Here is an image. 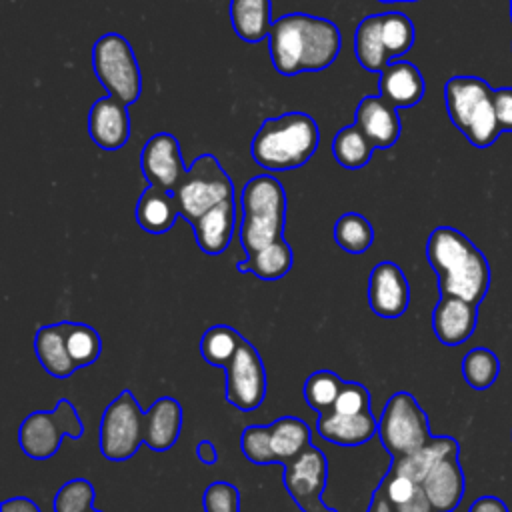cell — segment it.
<instances>
[{
  "mask_svg": "<svg viewBox=\"0 0 512 512\" xmlns=\"http://www.w3.org/2000/svg\"><path fill=\"white\" fill-rule=\"evenodd\" d=\"M340 28L322 16L292 12L272 22L268 52L272 66L282 76L320 72L340 54Z\"/></svg>",
  "mask_w": 512,
  "mask_h": 512,
  "instance_id": "obj_1",
  "label": "cell"
},
{
  "mask_svg": "<svg viewBox=\"0 0 512 512\" xmlns=\"http://www.w3.org/2000/svg\"><path fill=\"white\" fill-rule=\"evenodd\" d=\"M426 260L436 272L440 294L464 298L476 306L490 290V264L482 250L460 230L438 226L426 240Z\"/></svg>",
  "mask_w": 512,
  "mask_h": 512,
  "instance_id": "obj_2",
  "label": "cell"
},
{
  "mask_svg": "<svg viewBox=\"0 0 512 512\" xmlns=\"http://www.w3.org/2000/svg\"><path fill=\"white\" fill-rule=\"evenodd\" d=\"M318 142L320 130L310 114L286 112L260 124L250 142V156L270 172L294 170L312 158Z\"/></svg>",
  "mask_w": 512,
  "mask_h": 512,
  "instance_id": "obj_3",
  "label": "cell"
},
{
  "mask_svg": "<svg viewBox=\"0 0 512 512\" xmlns=\"http://www.w3.org/2000/svg\"><path fill=\"white\" fill-rule=\"evenodd\" d=\"M240 246L246 256L284 238L286 192L272 174L250 178L240 194Z\"/></svg>",
  "mask_w": 512,
  "mask_h": 512,
  "instance_id": "obj_4",
  "label": "cell"
},
{
  "mask_svg": "<svg viewBox=\"0 0 512 512\" xmlns=\"http://www.w3.org/2000/svg\"><path fill=\"white\" fill-rule=\"evenodd\" d=\"M444 104L452 124L476 148H488L502 134L494 90L478 76H452L444 84Z\"/></svg>",
  "mask_w": 512,
  "mask_h": 512,
  "instance_id": "obj_5",
  "label": "cell"
},
{
  "mask_svg": "<svg viewBox=\"0 0 512 512\" xmlns=\"http://www.w3.org/2000/svg\"><path fill=\"white\" fill-rule=\"evenodd\" d=\"M414 24L404 12H380L360 20L354 32V54L368 72H382L390 60L404 56L414 44Z\"/></svg>",
  "mask_w": 512,
  "mask_h": 512,
  "instance_id": "obj_6",
  "label": "cell"
},
{
  "mask_svg": "<svg viewBox=\"0 0 512 512\" xmlns=\"http://www.w3.org/2000/svg\"><path fill=\"white\" fill-rule=\"evenodd\" d=\"M174 200L190 226L216 204L234 198V184L214 154H200L174 188Z\"/></svg>",
  "mask_w": 512,
  "mask_h": 512,
  "instance_id": "obj_7",
  "label": "cell"
},
{
  "mask_svg": "<svg viewBox=\"0 0 512 512\" xmlns=\"http://www.w3.org/2000/svg\"><path fill=\"white\" fill-rule=\"evenodd\" d=\"M92 70L108 96L134 104L142 92V72L132 44L118 32L100 36L92 46Z\"/></svg>",
  "mask_w": 512,
  "mask_h": 512,
  "instance_id": "obj_8",
  "label": "cell"
},
{
  "mask_svg": "<svg viewBox=\"0 0 512 512\" xmlns=\"http://www.w3.org/2000/svg\"><path fill=\"white\" fill-rule=\"evenodd\" d=\"M64 436H84V422L76 414L74 404L66 398H60L50 412H30L18 428V444L22 452L32 460L52 458L58 452Z\"/></svg>",
  "mask_w": 512,
  "mask_h": 512,
  "instance_id": "obj_9",
  "label": "cell"
},
{
  "mask_svg": "<svg viewBox=\"0 0 512 512\" xmlns=\"http://www.w3.org/2000/svg\"><path fill=\"white\" fill-rule=\"evenodd\" d=\"M380 444L392 458H400L422 448L430 438L428 416L410 392H394L380 418L378 434Z\"/></svg>",
  "mask_w": 512,
  "mask_h": 512,
  "instance_id": "obj_10",
  "label": "cell"
},
{
  "mask_svg": "<svg viewBox=\"0 0 512 512\" xmlns=\"http://www.w3.org/2000/svg\"><path fill=\"white\" fill-rule=\"evenodd\" d=\"M144 412L130 390H122L100 420V452L110 462L130 460L144 444Z\"/></svg>",
  "mask_w": 512,
  "mask_h": 512,
  "instance_id": "obj_11",
  "label": "cell"
},
{
  "mask_svg": "<svg viewBox=\"0 0 512 512\" xmlns=\"http://www.w3.org/2000/svg\"><path fill=\"white\" fill-rule=\"evenodd\" d=\"M282 482L298 510L302 512H338L330 508L322 494L328 482V460L320 448L310 444L294 460L286 462Z\"/></svg>",
  "mask_w": 512,
  "mask_h": 512,
  "instance_id": "obj_12",
  "label": "cell"
},
{
  "mask_svg": "<svg viewBox=\"0 0 512 512\" xmlns=\"http://www.w3.org/2000/svg\"><path fill=\"white\" fill-rule=\"evenodd\" d=\"M226 370V402L240 412L256 410L266 396V368L260 352L242 338Z\"/></svg>",
  "mask_w": 512,
  "mask_h": 512,
  "instance_id": "obj_13",
  "label": "cell"
},
{
  "mask_svg": "<svg viewBox=\"0 0 512 512\" xmlns=\"http://www.w3.org/2000/svg\"><path fill=\"white\" fill-rule=\"evenodd\" d=\"M140 170L150 186L174 192L186 174L178 138L170 132L150 136L140 152Z\"/></svg>",
  "mask_w": 512,
  "mask_h": 512,
  "instance_id": "obj_14",
  "label": "cell"
},
{
  "mask_svg": "<svg viewBox=\"0 0 512 512\" xmlns=\"http://www.w3.org/2000/svg\"><path fill=\"white\" fill-rule=\"evenodd\" d=\"M368 304L380 318H400L410 304V284L404 270L390 262H378L368 280Z\"/></svg>",
  "mask_w": 512,
  "mask_h": 512,
  "instance_id": "obj_15",
  "label": "cell"
},
{
  "mask_svg": "<svg viewBox=\"0 0 512 512\" xmlns=\"http://www.w3.org/2000/svg\"><path fill=\"white\" fill-rule=\"evenodd\" d=\"M478 306L450 294H440L432 312L434 336L444 346L464 344L476 330Z\"/></svg>",
  "mask_w": 512,
  "mask_h": 512,
  "instance_id": "obj_16",
  "label": "cell"
},
{
  "mask_svg": "<svg viewBox=\"0 0 512 512\" xmlns=\"http://www.w3.org/2000/svg\"><path fill=\"white\" fill-rule=\"evenodd\" d=\"M88 134L102 150H120L130 138V116L126 104L104 96L90 106Z\"/></svg>",
  "mask_w": 512,
  "mask_h": 512,
  "instance_id": "obj_17",
  "label": "cell"
},
{
  "mask_svg": "<svg viewBox=\"0 0 512 512\" xmlns=\"http://www.w3.org/2000/svg\"><path fill=\"white\" fill-rule=\"evenodd\" d=\"M354 124L370 138L376 148H392L402 132V120L388 100L378 96H364L354 112Z\"/></svg>",
  "mask_w": 512,
  "mask_h": 512,
  "instance_id": "obj_18",
  "label": "cell"
},
{
  "mask_svg": "<svg viewBox=\"0 0 512 512\" xmlns=\"http://www.w3.org/2000/svg\"><path fill=\"white\" fill-rule=\"evenodd\" d=\"M460 452L442 458L422 480V488L436 512H452L464 498L466 478L460 466Z\"/></svg>",
  "mask_w": 512,
  "mask_h": 512,
  "instance_id": "obj_19",
  "label": "cell"
},
{
  "mask_svg": "<svg viewBox=\"0 0 512 512\" xmlns=\"http://www.w3.org/2000/svg\"><path fill=\"white\" fill-rule=\"evenodd\" d=\"M378 92L392 106L410 108V106H416L424 98L426 84H424L422 72L416 68V64L402 60V58H394L380 72Z\"/></svg>",
  "mask_w": 512,
  "mask_h": 512,
  "instance_id": "obj_20",
  "label": "cell"
},
{
  "mask_svg": "<svg viewBox=\"0 0 512 512\" xmlns=\"http://www.w3.org/2000/svg\"><path fill=\"white\" fill-rule=\"evenodd\" d=\"M316 432L330 444L362 446L378 434V420L372 410L360 414H338L334 410L318 414Z\"/></svg>",
  "mask_w": 512,
  "mask_h": 512,
  "instance_id": "obj_21",
  "label": "cell"
},
{
  "mask_svg": "<svg viewBox=\"0 0 512 512\" xmlns=\"http://www.w3.org/2000/svg\"><path fill=\"white\" fill-rule=\"evenodd\" d=\"M144 444L154 452L170 450L182 432V406L172 396H162L144 412Z\"/></svg>",
  "mask_w": 512,
  "mask_h": 512,
  "instance_id": "obj_22",
  "label": "cell"
},
{
  "mask_svg": "<svg viewBox=\"0 0 512 512\" xmlns=\"http://www.w3.org/2000/svg\"><path fill=\"white\" fill-rule=\"evenodd\" d=\"M236 228V200L228 198L214 208H210L206 214H202L194 224V238L198 248L208 254L216 256L222 254L232 240Z\"/></svg>",
  "mask_w": 512,
  "mask_h": 512,
  "instance_id": "obj_23",
  "label": "cell"
},
{
  "mask_svg": "<svg viewBox=\"0 0 512 512\" xmlns=\"http://www.w3.org/2000/svg\"><path fill=\"white\" fill-rule=\"evenodd\" d=\"M34 352L40 366L54 378H70L78 366L66 346V322L40 326L34 336Z\"/></svg>",
  "mask_w": 512,
  "mask_h": 512,
  "instance_id": "obj_24",
  "label": "cell"
},
{
  "mask_svg": "<svg viewBox=\"0 0 512 512\" xmlns=\"http://www.w3.org/2000/svg\"><path fill=\"white\" fill-rule=\"evenodd\" d=\"M178 216L180 212L170 190L148 184L136 202V222L148 234H166Z\"/></svg>",
  "mask_w": 512,
  "mask_h": 512,
  "instance_id": "obj_25",
  "label": "cell"
},
{
  "mask_svg": "<svg viewBox=\"0 0 512 512\" xmlns=\"http://www.w3.org/2000/svg\"><path fill=\"white\" fill-rule=\"evenodd\" d=\"M452 452H460L458 442L452 436H432L422 448H418L412 454L400 456V458H392L390 464V472H398L404 474L416 482L422 484V480L428 476V472L448 454Z\"/></svg>",
  "mask_w": 512,
  "mask_h": 512,
  "instance_id": "obj_26",
  "label": "cell"
},
{
  "mask_svg": "<svg viewBox=\"0 0 512 512\" xmlns=\"http://www.w3.org/2000/svg\"><path fill=\"white\" fill-rule=\"evenodd\" d=\"M230 22L234 34L244 42L268 40L272 28L270 0H230Z\"/></svg>",
  "mask_w": 512,
  "mask_h": 512,
  "instance_id": "obj_27",
  "label": "cell"
},
{
  "mask_svg": "<svg viewBox=\"0 0 512 512\" xmlns=\"http://www.w3.org/2000/svg\"><path fill=\"white\" fill-rule=\"evenodd\" d=\"M268 426L274 464L284 466L312 444L308 424L296 416H282Z\"/></svg>",
  "mask_w": 512,
  "mask_h": 512,
  "instance_id": "obj_28",
  "label": "cell"
},
{
  "mask_svg": "<svg viewBox=\"0 0 512 512\" xmlns=\"http://www.w3.org/2000/svg\"><path fill=\"white\" fill-rule=\"evenodd\" d=\"M294 264V254L290 244L286 242V238L258 250L252 256H246L242 262L236 264L238 272H246V274H254L260 280L272 282V280H280L282 276H286L292 270Z\"/></svg>",
  "mask_w": 512,
  "mask_h": 512,
  "instance_id": "obj_29",
  "label": "cell"
},
{
  "mask_svg": "<svg viewBox=\"0 0 512 512\" xmlns=\"http://www.w3.org/2000/svg\"><path fill=\"white\" fill-rule=\"evenodd\" d=\"M374 150L376 146L356 124L340 128L332 138V154L336 162L346 170L364 168L370 162Z\"/></svg>",
  "mask_w": 512,
  "mask_h": 512,
  "instance_id": "obj_30",
  "label": "cell"
},
{
  "mask_svg": "<svg viewBox=\"0 0 512 512\" xmlns=\"http://www.w3.org/2000/svg\"><path fill=\"white\" fill-rule=\"evenodd\" d=\"M242 338L244 336L226 324L210 326L200 338V354L204 362L216 368H226L232 362Z\"/></svg>",
  "mask_w": 512,
  "mask_h": 512,
  "instance_id": "obj_31",
  "label": "cell"
},
{
  "mask_svg": "<svg viewBox=\"0 0 512 512\" xmlns=\"http://www.w3.org/2000/svg\"><path fill=\"white\" fill-rule=\"evenodd\" d=\"M334 240L348 254H362L374 242V228L358 212L342 214L334 224Z\"/></svg>",
  "mask_w": 512,
  "mask_h": 512,
  "instance_id": "obj_32",
  "label": "cell"
},
{
  "mask_svg": "<svg viewBox=\"0 0 512 512\" xmlns=\"http://www.w3.org/2000/svg\"><path fill=\"white\" fill-rule=\"evenodd\" d=\"M500 374L498 356L484 346L472 348L462 358V376L474 390H488Z\"/></svg>",
  "mask_w": 512,
  "mask_h": 512,
  "instance_id": "obj_33",
  "label": "cell"
},
{
  "mask_svg": "<svg viewBox=\"0 0 512 512\" xmlns=\"http://www.w3.org/2000/svg\"><path fill=\"white\" fill-rule=\"evenodd\" d=\"M342 384H344V380L336 372L316 370L306 378L302 394H304L306 404L314 412L324 414V412L332 410V406H334V402H336V398L342 390Z\"/></svg>",
  "mask_w": 512,
  "mask_h": 512,
  "instance_id": "obj_34",
  "label": "cell"
},
{
  "mask_svg": "<svg viewBox=\"0 0 512 512\" xmlns=\"http://www.w3.org/2000/svg\"><path fill=\"white\" fill-rule=\"evenodd\" d=\"M66 346L78 368L90 366L100 358L102 338L100 334L82 322H66Z\"/></svg>",
  "mask_w": 512,
  "mask_h": 512,
  "instance_id": "obj_35",
  "label": "cell"
},
{
  "mask_svg": "<svg viewBox=\"0 0 512 512\" xmlns=\"http://www.w3.org/2000/svg\"><path fill=\"white\" fill-rule=\"evenodd\" d=\"M94 486L86 478H72L54 496V512H88L94 508Z\"/></svg>",
  "mask_w": 512,
  "mask_h": 512,
  "instance_id": "obj_36",
  "label": "cell"
},
{
  "mask_svg": "<svg viewBox=\"0 0 512 512\" xmlns=\"http://www.w3.org/2000/svg\"><path fill=\"white\" fill-rule=\"evenodd\" d=\"M240 446L252 464H274L270 448V426H246L240 436Z\"/></svg>",
  "mask_w": 512,
  "mask_h": 512,
  "instance_id": "obj_37",
  "label": "cell"
},
{
  "mask_svg": "<svg viewBox=\"0 0 512 512\" xmlns=\"http://www.w3.org/2000/svg\"><path fill=\"white\" fill-rule=\"evenodd\" d=\"M204 512H240V492L234 484L218 480L202 494Z\"/></svg>",
  "mask_w": 512,
  "mask_h": 512,
  "instance_id": "obj_38",
  "label": "cell"
},
{
  "mask_svg": "<svg viewBox=\"0 0 512 512\" xmlns=\"http://www.w3.org/2000/svg\"><path fill=\"white\" fill-rule=\"evenodd\" d=\"M338 414H360L370 410V392L360 382H346L342 384V390L332 406Z\"/></svg>",
  "mask_w": 512,
  "mask_h": 512,
  "instance_id": "obj_39",
  "label": "cell"
},
{
  "mask_svg": "<svg viewBox=\"0 0 512 512\" xmlns=\"http://www.w3.org/2000/svg\"><path fill=\"white\" fill-rule=\"evenodd\" d=\"M494 110L502 132H512V86L494 90Z\"/></svg>",
  "mask_w": 512,
  "mask_h": 512,
  "instance_id": "obj_40",
  "label": "cell"
},
{
  "mask_svg": "<svg viewBox=\"0 0 512 512\" xmlns=\"http://www.w3.org/2000/svg\"><path fill=\"white\" fill-rule=\"evenodd\" d=\"M392 508H394V512H436L434 506H432V502L428 500L424 488H420V490L416 492V496L410 498L408 502L398 504V506H392Z\"/></svg>",
  "mask_w": 512,
  "mask_h": 512,
  "instance_id": "obj_41",
  "label": "cell"
},
{
  "mask_svg": "<svg viewBox=\"0 0 512 512\" xmlns=\"http://www.w3.org/2000/svg\"><path fill=\"white\" fill-rule=\"evenodd\" d=\"M468 512H510V510L504 504V500H500L498 496H480L470 504Z\"/></svg>",
  "mask_w": 512,
  "mask_h": 512,
  "instance_id": "obj_42",
  "label": "cell"
},
{
  "mask_svg": "<svg viewBox=\"0 0 512 512\" xmlns=\"http://www.w3.org/2000/svg\"><path fill=\"white\" fill-rule=\"evenodd\" d=\"M0 512H42V510L34 500L26 496H14L0 504Z\"/></svg>",
  "mask_w": 512,
  "mask_h": 512,
  "instance_id": "obj_43",
  "label": "cell"
},
{
  "mask_svg": "<svg viewBox=\"0 0 512 512\" xmlns=\"http://www.w3.org/2000/svg\"><path fill=\"white\" fill-rule=\"evenodd\" d=\"M196 456H198V460H200L202 464L212 466V464L218 460V452H216L214 442H212V440H202V442H198V446H196Z\"/></svg>",
  "mask_w": 512,
  "mask_h": 512,
  "instance_id": "obj_44",
  "label": "cell"
},
{
  "mask_svg": "<svg viewBox=\"0 0 512 512\" xmlns=\"http://www.w3.org/2000/svg\"><path fill=\"white\" fill-rule=\"evenodd\" d=\"M366 512H394V508L390 506V502H388L384 490L380 488V484L372 492V498H370V504H368Z\"/></svg>",
  "mask_w": 512,
  "mask_h": 512,
  "instance_id": "obj_45",
  "label": "cell"
},
{
  "mask_svg": "<svg viewBox=\"0 0 512 512\" xmlns=\"http://www.w3.org/2000/svg\"><path fill=\"white\" fill-rule=\"evenodd\" d=\"M382 4H396V2H418V0H378Z\"/></svg>",
  "mask_w": 512,
  "mask_h": 512,
  "instance_id": "obj_46",
  "label": "cell"
},
{
  "mask_svg": "<svg viewBox=\"0 0 512 512\" xmlns=\"http://www.w3.org/2000/svg\"><path fill=\"white\" fill-rule=\"evenodd\" d=\"M88 512H102V510H96V508H92V510H88Z\"/></svg>",
  "mask_w": 512,
  "mask_h": 512,
  "instance_id": "obj_47",
  "label": "cell"
},
{
  "mask_svg": "<svg viewBox=\"0 0 512 512\" xmlns=\"http://www.w3.org/2000/svg\"><path fill=\"white\" fill-rule=\"evenodd\" d=\"M510 18H512V0H510Z\"/></svg>",
  "mask_w": 512,
  "mask_h": 512,
  "instance_id": "obj_48",
  "label": "cell"
}]
</instances>
